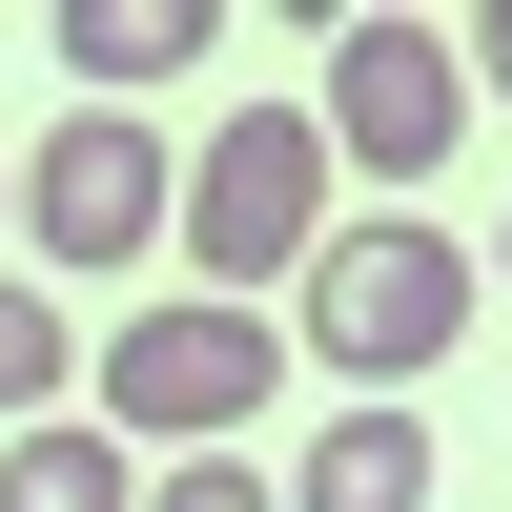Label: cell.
I'll return each instance as SVG.
<instances>
[{"instance_id":"cell-1","label":"cell","mask_w":512,"mask_h":512,"mask_svg":"<svg viewBox=\"0 0 512 512\" xmlns=\"http://www.w3.org/2000/svg\"><path fill=\"white\" fill-rule=\"evenodd\" d=\"M451 328H472V246H451L431 205L328 226V246H308V287H287V349L349 369L369 410H410V369H451Z\"/></svg>"},{"instance_id":"cell-2","label":"cell","mask_w":512,"mask_h":512,"mask_svg":"<svg viewBox=\"0 0 512 512\" xmlns=\"http://www.w3.org/2000/svg\"><path fill=\"white\" fill-rule=\"evenodd\" d=\"M308 246H328V123H308V103H226L205 164H185V267H205V308L308 287Z\"/></svg>"},{"instance_id":"cell-3","label":"cell","mask_w":512,"mask_h":512,"mask_svg":"<svg viewBox=\"0 0 512 512\" xmlns=\"http://www.w3.org/2000/svg\"><path fill=\"white\" fill-rule=\"evenodd\" d=\"M82 369H103V431L164 472V451H246V410L287 390V328H267V308H205V287H185V308L103 328Z\"/></svg>"},{"instance_id":"cell-4","label":"cell","mask_w":512,"mask_h":512,"mask_svg":"<svg viewBox=\"0 0 512 512\" xmlns=\"http://www.w3.org/2000/svg\"><path fill=\"white\" fill-rule=\"evenodd\" d=\"M328 164H369V185H431L451 144H472V41L410 21V0H369V21H328Z\"/></svg>"},{"instance_id":"cell-5","label":"cell","mask_w":512,"mask_h":512,"mask_svg":"<svg viewBox=\"0 0 512 512\" xmlns=\"http://www.w3.org/2000/svg\"><path fill=\"white\" fill-rule=\"evenodd\" d=\"M164 226H185V164H164L123 103H62L21 144V246H41V267H144Z\"/></svg>"},{"instance_id":"cell-6","label":"cell","mask_w":512,"mask_h":512,"mask_svg":"<svg viewBox=\"0 0 512 512\" xmlns=\"http://www.w3.org/2000/svg\"><path fill=\"white\" fill-rule=\"evenodd\" d=\"M185 62H205V0H62V82L82 103H144Z\"/></svg>"},{"instance_id":"cell-7","label":"cell","mask_w":512,"mask_h":512,"mask_svg":"<svg viewBox=\"0 0 512 512\" xmlns=\"http://www.w3.org/2000/svg\"><path fill=\"white\" fill-rule=\"evenodd\" d=\"M0 512H144V451L103 410H41V431H0Z\"/></svg>"},{"instance_id":"cell-8","label":"cell","mask_w":512,"mask_h":512,"mask_svg":"<svg viewBox=\"0 0 512 512\" xmlns=\"http://www.w3.org/2000/svg\"><path fill=\"white\" fill-rule=\"evenodd\" d=\"M287 512H431V431L410 410H328V451L287 472Z\"/></svg>"},{"instance_id":"cell-9","label":"cell","mask_w":512,"mask_h":512,"mask_svg":"<svg viewBox=\"0 0 512 512\" xmlns=\"http://www.w3.org/2000/svg\"><path fill=\"white\" fill-rule=\"evenodd\" d=\"M62 369H82V328L41 308L21 267H0V431H41V410H62Z\"/></svg>"},{"instance_id":"cell-10","label":"cell","mask_w":512,"mask_h":512,"mask_svg":"<svg viewBox=\"0 0 512 512\" xmlns=\"http://www.w3.org/2000/svg\"><path fill=\"white\" fill-rule=\"evenodd\" d=\"M144 512H287V472H246V451H164Z\"/></svg>"},{"instance_id":"cell-11","label":"cell","mask_w":512,"mask_h":512,"mask_svg":"<svg viewBox=\"0 0 512 512\" xmlns=\"http://www.w3.org/2000/svg\"><path fill=\"white\" fill-rule=\"evenodd\" d=\"M472 82H492V103H512V0H492V21H472Z\"/></svg>"},{"instance_id":"cell-12","label":"cell","mask_w":512,"mask_h":512,"mask_svg":"<svg viewBox=\"0 0 512 512\" xmlns=\"http://www.w3.org/2000/svg\"><path fill=\"white\" fill-rule=\"evenodd\" d=\"M492 287H512V205H492Z\"/></svg>"},{"instance_id":"cell-13","label":"cell","mask_w":512,"mask_h":512,"mask_svg":"<svg viewBox=\"0 0 512 512\" xmlns=\"http://www.w3.org/2000/svg\"><path fill=\"white\" fill-rule=\"evenodd\" d=\"M0 205H21V164H0Z\"/></svg>"}]
</instances>
